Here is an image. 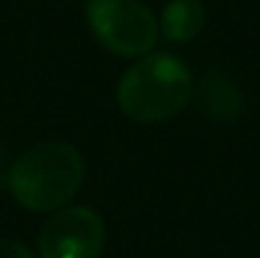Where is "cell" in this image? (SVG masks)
Masks as SVG:
<instances>
[{
  "mask_svg": "<svg viewBox=\"0 0 260 258\" xmlns=\"http://www.w3.org/2000/svg\"><path fill=\"white\" fill-rule=\"evenodd\" d=\"M104 223L86 205H69L53 213L38 236V258H99Z\"/></svg>",
  "mask_w": 260,
  "mask_h": 258,
  "instance_id": "277c9868",
  "label": "cell"
},
{
  "mask_svg": "<svg viewBox=\"0 0 260 258\" xmlns=\"http://www.w3.org/2000/svg\"><path fill=\"white\" fill-rule=\"evenodd\" d=\"M202 106L212 119H233L240 111V94L228 79L207 76L202 81Z\"/></svg>",
  "mask_w": 260,
  "mask_h": 258,
  "instance_id": "8992f818",
  "label": "cell"
},
{
  "mask_svg": "<svg viewBox=\"0 0 260 258\" xmlns=\"http://www.w3.org/2000/svg\"><path fill=\"white\" fill-rule=\"evenodd\" d=\"M84 157L69 142H43L25 150L8 172L13 197L33 213L61 210L84 182Z\"/></svg>",
  "mask_w": 260,
  "mask_h": 258,
  "instance_id": "6da1fadb",
  "label": "cell"
},
{
  "mask_svg": "<svg viewBox=\"0 0 260 258\" xmlns=\"http://www.w3.org/2000/svg\"><path fill=\"white\" fill-rule=\"evenodd\" d=\"M205 28V5L200 0H170L159 18V31L165 38L184 43L200 36Z\"/></svg>",
  "mask_w": 260,
  "mask_h": 258,
  "instance_id": "5b68a950",
  "label": "cell"
},
{
  "mask_svg": "<svg viewBox=\"0 0 260 258\" xmlns=\"http://www.w3.org/2000/svg\"><path fill=\"white\" fill-rule=\"evenodd\" d=\"M86 18L96 41L116 56L137 59L157 43L159 23L142 0H88Z\"/></svg>",
  "mask_w": 260,
  "mask_h": 258,
  "instance_id": "3957f363",
  "label": "cell"
},
{
  "mask_svg": "<svg viewBox=\"0 0 260 258\" xmlns=\"http://www.w3.org/2000/svg\"><path fill=\"white\" fill-rule=\"evenodd\" d=\"M0 258H36V253L20 241L0 238Z\"/></svg>",
  "mask_w": 260,
  "mask_h": 258,
  "instance_id": "52a82bcc",
  "label": "cell"
},
{
  "mask_svg": "<svg viewBox=\"0 0 260 258\" xmlns=\"http://www.w3.org/2000/svg\"><path fill=\"white\" fill-rule=\"evenodd\" d=\"M192 74L172 53H149L132 64L116 86L119 109L139 124H162L192 99Z\"/></svg>",
  "mask_w": 260,
  "mask_h": 258,
  "instance_id": "7a4b0ae2",
  "label": "cell"
}]
</instances>
